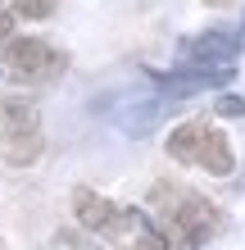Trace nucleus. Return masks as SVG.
Segmentation results:
<instances>
[{
  "label": "nucleus",
  "mask_w": 245,
  "mask_h": 250,
  "mask_svg": "<svg viewBox=\"0 0 245 250\" xmlns=\"http://www.w3.org/2000/svg\"><path fill=\"white\" fill-rule=\"evenodd\" d=\"M150 209L159 214L154 223H159L168 250H200L209 246L213 237L223 232V209L213 205L209 196H200V191H182L172 182H154L150 187Z\"/></svg>",
  "instance_id": "nucleus-1"
},
{
  "label": "nucleus",
  "mask_w": 245,
  "mask_h": 250,
  "mask_svg": "<svg viewBox=\"0 0 245 250\" xmlns=\"http://www.w3.org/2000/svg\"><path fill=\"white\" fill-rule=\"evenodd\" d=\"M168 155L177 159V164H195V168L213 173V178H227V173L236 168V155H232V146H227V137L213 123H205V119H191V123L172 127L168 132Z\"/></svg>",
  "instance_id": "nucleus-2"
},
{
  "label": "nucleus",
  "mask_w": 245,
  "mask_h": 250,
  "mask_svg": "<svg viewBox=\"0 0 245 250\" xmlns=\"http://www.w3.org/2000/svg\"><path fill=\"white\" fill-rule=\"evenodd\" d=\"M41 150H46V137H41V119L27 100H0V159L14 168L37 164Z\"/></svg>",
  "instance_id": "nucleus-3"
},
{
  "label": "nucleus",
  "mask_w": 245,
  "mask_h": 250,
  "mask_svg": "<svg viewBox=\"0 0 245 250\" xmlns=\"http://www.w3.org/2000/svg\"><path fill=\"white\" fill-rule=\"evenodd\" d=\"M0 60H5V68L14 73V78H23V82H55L68 68V55L59 46H50V41H41V37H9V41H0Z\"/></svg>",
  "instance_id": "nucleus-4"
},
{
  "label": "nucleus",
  "mask_w": 245,
  "mask_h": 250,
  "mask_svg": "<svg viewBox=\"0 0 245 250\" xmlns=\"http://www.w3.org/2000/svg\"><path fill=\"white\" fill-rule=\"evenodd\" d=\"M241 37L232 32H200L191 37L182 46V64H191V68H227V64H236V55H241Z\"/></svg>",
  "instance_id": "nucleus-5"
},
{
  "label": "nucleus",
  "mask_w": 245,
  "mask_h": 250,
  "mask_svg": "<svg viewBox=\"0 0 245 250\" xmlns=\"http://www.w3.org/2000/svg\"><path fill=\"white\" fill-rule=\"evenodd\" d=\"M123 250H168V241H164V232H159V223H150L146 218V228L132 237V246H123Z\"/></svg>",
  "instance_id": "nucleus-6"
},
{
  "label": "nucleus",
  "mask_w": 245,
  "mask_h": 250,
  "mask_svg": "<svg viewBox=\"0 0 245 250\" xmlns=\"http://www.w3.org/2000/svg\"><path fill=\"white\" fill-rule=\"evenodd\" d=\"M55 5H59V0H14V14H19V19H50Z\"/></svg>",
  "instance_id": "nucleus-7"
},
{
  "label": "nucleus",
  "mask_w": 245,
  "mask_h": 250,
  "mask_svg": "<svg viewBox=\"0 0 245 250\" xmlns=\"http://www.w3.org/2000/svg\"><path fill=\"white\" fill-rule=\"evenodd\" d=\"M213 114H218V119H241V114H245V100L241 96H218Z\"/></svg>",
  "instance_id": "nucleus-8"
},
{
  "label": "nucleus",
  "mask_w": 245,
  "mask_h": 250,
  "mask_svg": "<svg viewBox=\"0 0 245 250\" xmlns=\"http://www.w3.org/2000/svg\"><path fill=\"white\" fill-rule=\"evenodd\" d=\"M14 19H19V14L0 5V41H9V37H14Z\"/></svg>",
  "instance_id": "nucleus-9"
},
{
  "label": "nucleus",
  "mask_w": 245,
  "mask_h": 250,
  "mask_svg": "<svg viewBox=\"0 0 245 250\" xmlns=\"http://www.w3.org/2000/svg\"><path fill=\"white\" fill-rule=\"evenodd\" d=\"M205 5H232V0H205Z\"/></svg>",
  "instance_id": "nucleus-10"
},
{
  "label": "nucleus",
  "mask_w": 245,
  "mask_h": 250,
  "mask_svg": "<svg viewBox=\"0 0 245 250\" xmlns=\"http://www.w3.org/2000/svg\"><path fill=\"white\" fill-rule=\"evenodd\" d=\"M236 37H241V46H245V23H241V32H236Z\"/></svg>",
  "instance_id": "nucleus-11"
}]
</instances>
